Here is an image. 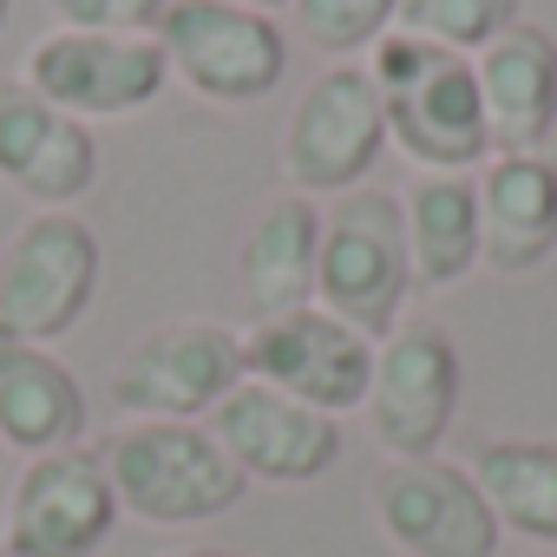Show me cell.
<instances>
[{
  "instance_id": "13",
  "label": "cell",
  "mask_w": 557,
  "mask_h": 557,
  "mask_svg": "<svg viewBox=\"0 0 557 557\" xmlns=\"http://www.w3.org/2000/svg\"><path fill=\"white\" fill-rule=\"evenodd\" d=\"M387 138L413 158V171H479L492 158V132L472 60L440 53L420 79L387 92Z\"/></svg>"
},
{
  "instance_id": "25",
  "label": "cell",
  "mask_w": 557,
  "mask_h": 557,
  "mask_svg": "<svg viewBox=\"0 0 557 557\" xmlns=\"http://www.w3.org/2000/svg\"><path fill=\"white\" fill-rule=\"evenodd\" d=\"M236 8H256V14H275V8H289V0H236Z\"/></svg>"
},
{
  "instance_id": "4",
  "label": "cell",
  "mask_w": 557,
  "mask_h": 557,
  "mask_svg": "<svg viewBox=\"0 0 557 557\" xmlns=\"http://www.w3.org/2000/svg\"><path fill=\"white\" fill-rule=\"evenodd\" d=\"M158 47L171 73L216 106H256L289 73V34L275 27V14L236 8V0H171Z\"/></svg>"
},
{
  "instance_id": "22",
  "label": "cell",
  "mask_w": 557,
  "mask_h": 557,
  "mask_svg": "<svg viewBox=\"0 0 557 557\" xmlns=\"http://www.w3.org/2000/svg\"><path fill=\"white\" fill-rule=\"evenodd\" d=\"M60 112L27 86V79H0V177L21 184V171L40 158V145L53 138Z\"/></svg>"
},
{
  "instance_id": "19",
  "label": "cell",
  "mask_w": 557,
  "mask_h": 557,
  "mask_svg": "<svg viewBox=\"0 0 557 557\" xmlns=\"http://www.w3.org/2000/svg\"><path fill=\"white\" fill-rule=\"evenodd\" d=\"M472 479L498 531L557 544V440H485L472 453Z\"/></svg>"
},
{
  "instance_id": "11",
  "label": "cell",
  "mask_w": 557,
  "mask_h": 557,
  "mask_svg": "<svg viewBox=\"0 0 557 557\" xmlns=\"http://www.w3.org/2000/svg\"><path fill=\"white\" fill-rule=\"evenodd\" d=\"M236 381H243L236 329H223V322H164V329L138 335L119 355L106 394L132 420H197Z\"/></svg>"
},
{
  "instance_id": "14",
  "label": "cell",
  "mask_w": 557,
  "mask_h": 557,
  "mask_svg": "<svg viewBox=\"0 0 557 557\" xmlns=\"http://www.w3.org/2000/svg\"><path fill=\"white\" fill-rule=\"evenodd\" d=\"M472 73L485 99L492 158L544 151V138L557 132V40L537 21H518L492 47L472 53Z\"/></svg>"
},
{
  "instance_id": "2",
  "label": "cell",
  "mask_w": 557,
  "mask_h": 557,
  "mask_svg": "<svg viewBox=\"0 0 557 557\" xmlns=\"http://www.w3.org/2000/svg\"><path fill=\"white\" fill-rule=\"evenodd\" d=\"M413 296V262H407V216L394 190H348L322 210L315 243V309L342 315L368 342H381Z\"/></svg>"
},
{
  "instance_id": "15",
  "label": "cell",
  "mask_w": 557,
  "mask_h": 557,
  "mask_svg": "<svg viewBox=\"0 0 557 557\" xmlns=\"http://www.w3.org/2000/svg\"><path fill=\"white\" fill-rule=\"evenodd\" d=\"M479 190V262L524 275L557 249V164L544 151L485 158L472 171Z\"/></svg>"
},
{
  "instance_id": "23",
  "label": "cell",
  "mask_w": 557,
  "mask_h": 557,
  "mask_svg": "<svg viewBox=\"0 0 557 557\" xmlns=\"http://www.w3.org/2000/svg\"><path fill=\"white\" fill-rule=\"evenodd\" d=\"M47 8L79 34H158L171 0H47Z\"/></svg>"
},
{
  "instance_id": "17",
  "label": "cell",
  "mask_w": 557,
  "mask_h": 557,
  "mask_svg": "<svg viewBox=\"0 0 557 557\" xmlns=\"http://www.w3.org/2000/svg\"><path fill=\"white\" fill-rule=\"evenodd\" d=\"M86 433V387L53 348L34 342H0V446L27 459L79 446Z\"/></svg>"
},
{
  "instance_id": "24",
  "label": "cell",
  "mask_w": 557,
  "mask_h": 557,
  "mask_svg": "<svg viewBox=\"0 0 557 557\" xmlns=\"http://www.w3.org/2000/svg\"><path fill=\"white\" fill-rule=\"evenodd\" d=\"M164 557H243V550H230V544H184V550H164Z\"/></svg>"
},
{
  "instance_id": "5",
  "label": "cell",
  "mask_w": 557,
  "mask_h": 557,
  "mask_svg": "<svg viewBox=\"0 0 557 557\" xmlns=\"http://www.w3.org/2000/svg\"><path fill=\"white\" fill-rule=\"evenodd\" d=\"M387 145V99L368 66L342 60L309 79L283 125V177L296 197H348Z\"/></svg>"
},
{
  "instance_id": "16",
  "label": "cell",
  "mask_w": 557,
  "mask_h": 557,
  "mask_svg": "<svg viewBox=\"0 0 557 557\" xmlns=\"http://www.w3.org/2000/svg\"><path fill=\"white\" fill-rule=\"evenodd\" d=\"M315 243H322V210L315 197H269L243 243H236V289H243V309L249 322L262 315H289V309H309L315 302Z\"/></svg>"
},
{
  "instance_id": "10",
  "label": "cell",
  "mask_w": 557,
  "mask_h": 557,
  "mask_svg": "<svg viewBox=\"0 0 557 557\" xmlns=\"http://www.w3.org/2000/svg\"><path fill=\"white\" fill-rule=\"evenodd\" d=\"M21 79L66 119H125L138 106H151L171 79V60L158 47V34H40L27 47Z\"/></svg>"
},
{
  "instance_id": "12",
  "label": "cell",
  "mask_w": 557,
  "mask_h": 557,
  "mask_svg": "<svg viewBox=\"0 0 557 557\" xmlns=\"http://www.w3.org/2000/svg\"><path fill=\"white\" fill-rule=\"evenodd\" d=\"M210 433L230 453V466L243 479H262V485H309L342 459V420L335 413H315V407L275 394L262 381H236L210 407Z\"/></svg>"
},
{
  "instance_id": "1",
  "label": "cell",
  "mask_w": 557,
  "mask_h": 557,
  "mask_svg": "<svg viewBox=\"0 0 557 557\" xmlns=\"http://www.w3.org/2000/svg\"><path fill=\"white\" fill-rule=\"evenodd\" d=\"M119 511L145 524H203L243 498V472L203 420H125L99 440Z\"/></svg>"
},
{
  "instance_id": "7",
  "label": "cell",
  "mask_w": 557,
  "mask_h": 557,
  "mask_svg": "<svg viewBox=\"0 0 557 557\" xmlns=\"http://www.w3.org/2000/svg\"><path fill=\"white\" fill-rule=\"evenodd\" d=\"M119 492L106 479L99 446H60L21 466L0 518L8 557H99V544L119 531Z\"/></svg>"
},
{
  "instance_id": "3",
  "label": "cell",
  "mask_w": 557,
  "mask_h": 557,
  "mask_svg": "<svg viewBox=\"0 0 557 557\" xmlns=\"http://www.w3.org/2000/svg\"><path fill=\"white\" fill-rule=\"evenodd\" d=\"M99 296V236L73 210H34L0 243V342H60Z\"/></svg>"
},
{
  "instance_id": "18",
  "label": "cell",
  "mask_w": 557,
  "mask_h": 557,
  "mask_svg": "<svg viewBox=\"0 0 557 557\" xmlns=\"http://www.w3.org/2000/svg\"><path fill=\"white\" fill-rule=\"evenodd\" d=\"M413 289H453L479 269V190L459 171H413L400 190Z\"/></svg>"
},
{
  "instance_id": "27",
  "label": "cell",
  "mask_w": 557,
  "mask_h": 557,
  "mask_svg": "<svg viewBox=\"0 0 557 557\" xmlns=\"http://www.w3.org/2000/svg\"><path fill=\"white\" fill-rule=\"evenodd\" d=\"M0 557H8V550H0Z\"/></svg>"
},
{
  "instance_id": "9",
  "label": "cell",
  "mask_w": 557,
  "mask_h": 557,
  "mask_svg": "<svg viewBox=\"0 0 557 557\" xmlns=\"http://www.w3.org/2000/svg\"><path fill=\"white\" fill-rule=\"evenodd\" d=\"M368 511L400 557H498V518L453 459H387L368 485Z\"/></svg>"
},
{
  "instance_id": "8",
  "label": "cell",
  "mask_w": 557,
  "mask_h": 557,
  "mask_svg": "<svg viewBox=\"0 0 557 557\" xmlns=\"http://www.w3.org/2000/svg\"><path fill=\"white\" fill-rule=\"evenodd\" d=\"M368 433L387 459H433L459 413V348L440 322H394L374 342L368 381Z\"/></svg>"
},
{
  "instance_id": "21",
  "label": "cell",
  "mask_w": 557,
  "mask_h": 557,
  "mask_svg": "<svg viewBox=\"0 0 557 557\" xmlns=\"http://www.w3.org/2000/svg\"><path fill=\"white\" fill-rule=\"evenodd\" d=\"M289 14H296V34L315 40L322 53H361L394 27L400 0H289Z\"/></svg>"
},
{
  "instance_id": "20",
  "label": "cell",
  "mask_w": 557,
  "mask_h": 557,
  "mask_svg": "<svg viewBox=\"0 0 557 557\" xmlns=\"http://www.w3.org/2000/svg\"><path fill=\"white\" fill-rule=\"evenodd\" d=\"M394 27L413 34V40H426V47H440V53L472 60L505 27H518V0H400Z\"/></svg>"
},
{
  "instance_id": "6",
  "label": "cell",
  "mask_w": 557,
  "mask_h": 557,
  "mask_svg": "<svg viewBox=\"0 0 557 557\" xmlns=\"http://www.w3.org/2000/svg\"><path fill=\"white\" fill-rule=\"evenodd\" d=\"M243 348V381H262L275 394H289L315 413H348L368 400L374 381V342L348 329L329 309H289V315H262L236 335Z\"/></svg>"
},
{
  "instance_id": "26",
  "label": "cell",
  "mask_w": 557,
  "mask_h": 557,
  "mask_svg": "<svg viewBox=\"0 0 557 557\" xmlns=\"http://www.w3.org/2000/svg\"><path fill=\"white\" fill-rule=\"evenodd\" d=\"M0 27H8V0H0Z\"/></svg>"
}]
</instances>
